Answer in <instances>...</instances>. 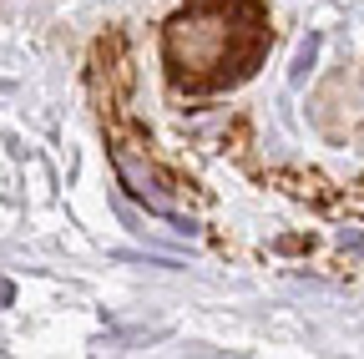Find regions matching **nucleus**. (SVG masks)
<instances>
[]
</instances>
